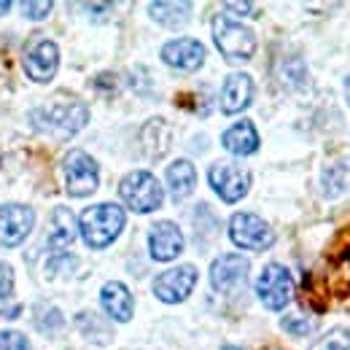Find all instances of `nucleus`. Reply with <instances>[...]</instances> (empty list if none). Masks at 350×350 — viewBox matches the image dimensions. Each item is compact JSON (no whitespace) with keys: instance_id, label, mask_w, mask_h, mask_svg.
<instances>
[{"instance_id":"obj_1","label":"nucleus","mask_w":350,"mask_h":350,"mask_svg":"<svg viewBox=\"0 0 350 350\" xmlns=\"http://www.w3.org/2000/svg\"><path fill=\"white\" fill-rule=\"evenodd\" d=\"M124 211L113 202H103V205H92L81 213L79 229L81 237L89 248H108L124 229Z\"/></svg>"},{"instance_id":"obj_2","label":"nucleus","mask_w":350,"mask_h":350,"mask_svg":"<svg viewBox=\"0 0 350 350\" xmlns=\"http://www.w3.org/2000/svg\"><path fill=\"white\" fill-rule=\"evenodd\" d=\"M213 41L226 59H251L256 51V36L245 25L219 14L213 19Z\"/></svg>"},{"instance_id":"obj_3","label":"nucleus","mask_w":350,"mask_h":350,"mask_svg":"<svg viewBox=\"0 0 350 350\" xmlns=\"http://www.w3.org/2000/svg\"><path fill=\"white\" fill-rule=\"evenodd\" d=\"M119 194H122L124 205L132 208L135 213H154L165 197L159 180L146 170H135V173L124 175L119 183Z\"/></svg>"},{"instance_id":"obj_4","label":"nucleus","mask_w":350,"mask_h":350,"mask_svg":"<svg viewBox=\"0 0 350 350\" xmlns=\"http://www.w3.org/2000/svg\"><path fill=\"white\" fill-rule=\"evenodd\" d=\"M89 111L81 103H65V105H54V108H41L33 111V124L38 130L51 132L57 137H70L87 124Z\"/></svg>"},{"instance_id":"obj_5","label":"nucleus","mask_w":350,"mask_h":350,"mask_svg":"<svg viewBox=\"0 0 350 350\" xmlns=\"http://www.w3.org/2000/svg\"><path fill=\"white\" fill-rule=\"evenodd\" d=\"M256 294L267 310H283L294 299V278L283 264H267L256 280Z\"/></svg>"},{"instance_id":"obj_6","label":"nucleus","mask_w":350,"mask_h":350,"mask_svg":"<svg viewBox=\"0 0 350 350\" xmlns=\"http://www.w3.org/2000/svg\"><path fill=\"white\" fill-rule=\"evenodd\" d=\"M229 237L237 248L245 251H267L275 243V232L269 224L254 213H234L229 221Z\"/></svg>"},{"instance_id":"obj_7","label":"nucleus","mask_w":350,"mask_h":350,"mask_svg":"<svg viewBox=\"0 0 350 350\" xmlns=\"http://www.w3.org/2000/svg\"><path fill=\"white\" fill-rule=\"evenodd\" d=\"M208 183L213 186V191L219 194L224 202H237L248 194L251 189V173L243 165H232V162H216L208 170Z\"/></svg>"},{"instance_id":"obj_8","label":"nucleus","mask_w":350,"mask_h":350,"mask_svg":"<svg viewBox=\"0 0 350 350\" xmlns=\"http://www.w3.org/2000/svg\"><path fill=\"white\" fill-rule=\"evenodd\" d=\"M65 180H68V194L89 197L100 183L97 162L89 157L87 151H70L65 157Z\"/></svg>"},{"instance_id":"obj_9","label":"nucleus","mask_w":350,"mask_h":350,"mask_svg":"<svg viewBox=\"0 0 350 350\" xmlns=\"http://www.w3.org/2000/svg\"><path fill=\"white\" fill-rule=\"evenodd\" d=\"M194 283H197V269H194L191 264L173 267V269L157 275V280H154V294H157V299H162V302H167V305H178V302H183V299L191 294Z\"/></svg>"},{"instance_id":"obj_10","label":"nucleus","mask_w":350,"mask_h":350,"mask_svg":"<svg viewBox=\"0 0 350 350\" xmlns=\"http://www.w3.org/2000/svg\"><path fill=\"white\" fill-rule=\"evenodd\" d=\"M36 224V216L27 205H3L0 208V245H19Z\"/></svg>"},{"instance_id":"obj_11","label":"nucleus","mask_w":350,"mask_h":350,"mask_svg":"<svg viewBox=\"0 0 350 350\" xmlns=\"http://www.w3.org/2000/svg\"><path fill=\"white\" fill-rule=\"evenodd\" d=\"M57 68H59V49H57V44L38 41V44H33L27 49V54H25V70H27V76L33 81H38V84L51 81L54 73H57Z\"/></svg>"},{"instance_id":"obj_12","label":"nucleus","mask_w":350,"mask_h":350,"mask_svg":"<svg viewBox=\"0 0 350 350\" xmlns=\"http://www.w3.org/2000/svg\"><path fill=\"white\" fill-rule=\"evenodd\" d=\"M248 269H251V264H248L245 256H240V254H224L211 267V283H213L216 291L226 294V291L237 288L240 283H245Z\"/></svg>"},{"instance_id":"obj_13","label":"nucleus","mask_w":350,"mask_h":350,"mask_svg":"<svg viewBox=\"0 0 350 350\" xmlns=\"http://www.w3.org/2000/svg\"><path fill=\"white\" fill-rule=\"evenodd\" d=\"M162 59L175 70H197L205 62V46L194 38H175L162 46Z\"/></svg>"},{"instance_id":"obj_14","label":"nucleus","mask_w":350,"mask_h":350,"mask_svg":"<svg viewBox=\"0 0 350 350\" xmlns=\"http://www.w3.org/2000/svg\"><path fill=\"white\" fill-rule=\"evenodd\" d=\"M148 248L157 262H173L183 251V234L173 221H159L148 234Z\"/></svg>"},{"instance_id":"obj_15","label":"nucleus","mask_w":350,"mask_h":350,"mask_svg":"<svg viewBox=\"0 0 350 350\" xmlns=\"http://www.w3.org/2000/svg\"><path fill=\"white\" fill-rule=\"evenodd\" d=\"M254 100V79L248 73H232L226 76L221 87V111L224 113H240L251 105Z\"/></svg>"},{"instance_id":"obj_16","label":"nucleus","mask_w":350,"mask_h":350,"mask_svg":"<svg viewBox=\"0 0 350 350\" xmlns=\"http://www.w3.org/2000/svg\"><path fill=\"white\" fill-rule=\"evenodd\" d=\"M100 302H103V310L113 318V321H130L132 318V310H135V299H132L130 288L119 280H111L103 286L100 291Z\"/></svg>"},{"instance_id":"obj_17","label":"nucleus","mask_w":350,"mask_h":350,"mask_svg":"<svg viewBox=\"0 0 350 350\" xmlns=\"http://www.w3.org/2000/svg\"><path fill=\"white\" fill-rule=\"evenodd\" d=\"M221 143H224V148L229 154L248 157V154H254L259 148V132L254 127V122H237V124H232L229 130L224 132Z\"/></svg>"},{"instance_id":"obj_18","label":"nucleus","mask_w":350,"mask_h":350,"mask_svg":"<svg viewBox=\"0 0 350 350\" xmlns=\"http://www.w3.org/2000/svg\"><path fill=\"white\" fill-rule=\"evenodd\" d=\"M76 234H79V221H76V216L68 208H57L51 213V229H49V237H46L49 248L51 251H65L76 240Z\"/></svg>"},{"instance_id":"obj_19","label":"nucleus","mask_w":350,"mask_h":350,"mask_svg":"<svg viewBox=\"0 0 350 350\" xmlns=\"http://www.w3.org/2000/svg\"><path fill=\"white\" fill-rule=\"evenodd\" d=\"M194 186H197V170L191 162L178 159L167 167V189H170L173 200H178V202L186 200L194 191Z\"/></svg>"},{"instance_id":"obj_20","label":"nucleus","mask_w":350,"mask_h":350,"mask_svg":"<svg viewBox=\"0 0 350 350\" xmlns=\"http://www.w3.org/2000/svg\"><path fill=\"white\" fill-rule=\"evenodd\" d=\"M151 16L165 27H183L191 16V3H151Z\"/></svg>"},{"instance_id":"obj_21","label":"nucleus","mask_w":350,"mask_h":350,"mask_svg":"<svg viewBox=\"0 0 350 350\" xmlns=\"http://www.w3.org/2000/svg\"><path fill=\"white\" fill-rule=\"evenodd\" d=\"M312 350H350V329L340 326V329L326 332L323 337H318Z\"/></svg>"},{"instance_id":"obj_22","label":"nucleus","mask_w":350,"mask_h":350,"mask_svg":"<svg viewBox=\"0 0 350 350\" xmlns=\"http://www.w3.org/2000/svg\"><path fill=\"white\" fill-rule=\"evenodd\" d=\"M280 326L288 334H294V337H305V334H310L315 329V318L307 315V312H291V315H283Z\"/></svg>"},{"instance_id":"obj_23","label":"nucleus","mask_w":350,"mask_h":350,"mask_svg":"<svg viewBox=\"0 0 350 350\" xmlns=\"http://www.w3.org/2000/svg\"><path fill=\"white\" fill-rule=\"evenodd\" d=\"M38 312L41 315H36V326L46 332V334H51V332H57L59 326H62V312L57 310V307H38Z\"/></svg>"},{"instance_id":"obj_24","label":"nucleus","mask_w":350,"mask_h":350,"mask_svg":"<svg viewBox=\"0 0 350 350\" xmlns=\"http://www.w3.org/2000/svg\"><path fill=\"white\" fill-rule=\"evenodd\" d=\"M0 350H33L27 337L19 332H3L0 334Z\"/></svg>"},{"instance_id":"obj_25","label":"nucleus","mask_w":350,"mask_h":350,"mask_svg":"<svg viewBox=\"0 0 350 350\" xmlns=\"http://www.w3.org/2000/svg\"><path fill=\"white\" fill-rule=\"evenodd\" d=\"M22 8L27 19H44L46 14H51V3H22Z\"/></svg>"},{"instance_id":"obj_26","label":"nucleus","mask_w":350,"mask_h":350,"mask_svg":"<svg viewBox=\"0 0 350 350\" xmlns=\"http://www.w3.org/2000/svg\"><path fill=\"white\" fill-rule=\"evenodd\" d=\"M11 291H14V275H11V267L0 262V299H5Z\"/></svg>"},{"instance_id":"obj_27","label":"nucleus","mask_w":350,"mask_h":350,"mask_svg":"<svg viewBox=\"0 0 350 350\" xmlns=\"http://www.w3.org/2000/svg\"><path fill=\"white\" fill-rule=\"evenodd\" d=\"M226 11H243V16H256V5L254 3H226Z\"/></svg>"},{"instance_id":"obj_28","label":"nucleus","mask_w":350,"mask_h":350,"mask_svg":"<svg viewBox=\"0 0 350 350\" xmlns=\"http://www.w3.org/2000/svg\"><path fill=\"white\" fill-rule=\"evenodd\" d=\"M345 100H348V105H350V76L345 79Z\"/></svg>"},{"instance_id":"obj_29","label":"nucleus","mask_w":350,"mask_h":350,"mask_svg":"<svg viewBox=\"0 0 350 350\" xmlns=\"http://www.w3.org/2000/svg\"><path fill=\"white\" fill-rule=\"evenodd\" d=\"M8 8H11V3H5V0H3V3H0V14H5Z\"/></svg>"},{"instance_id":"obj_30","label":"nucleus","mask_w":350,"mask_h":350,"mask_svg":"<svg viewBox=\"0 0 350 350\" xmlns=\"http://www.w3.org/2000/svg\"><path fill=\"white\" fill-rule=\"evenodd\" d=\"M221 350H243V348H237V345H224Z\"/></svg>"}]
</instances>
